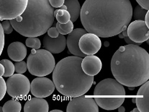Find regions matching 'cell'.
I'll use <instances>...</instances> for the list:
<instances>
[{
  "label": "cell",
  "mask_w": 149,
  "mask_h": 112,
  "mask_svg": "<svg viewBox=\"0 0 149 112\" xmlns=\"http://www.w3.org/2000/svg\"><path fill=\"white\" fill-rule=\"evenodd\" d=\"M79 17L87 33L100 38L112 37L127 29L133 7L130 0H86Z\"/></svg>",
  "instance_id": "6da1fadb"
},
{
  "label": "cell",
  "mask_w": 149,
  "mask_h": 112,
  "mask_svg": "<svg viewBox=\"0 0 149 112\" xmlns=\"http://www.w3.org/2000/svg\"><path fill=\"white\" fill-rule=\"evenodd\" d=\"M56 28H57L59 34L67 35L69 34L74 30V23L71 20L67 23L65 24H61L59 23H56Z\"/></svg>",
  "instance_id": "44dd1931"
},
{
  "label": "cell",
  "mask_w": 149,
  "mask_h": 112,
  "mask_svg": "<svg viewBox=\"0 0 149 112\" xmlns=\"http://www.w3.org/2000/svg\"><path fill=\"white\" fill-rule=\"evenodd\" d=\"M54 10L48 0H28L22 15L10 20L14 30L25 37L45 34L54 22Z\"/></svg>",
  "instance_id": "277c9868"
},
{
  "label": "cell",
  "mask_w": 149,
  "mask_h": 112,
  "mask_svg": "<svg viewBox=\"0 0 149 112\" xmlns=\"http://www.w3.org/2000/svg\"><path fill=\"white\" fill-rule=\"evenodd\" d=\"M27 66L31 75L45 77L54 71L56 61L52 54L46 49H33L27 58Z\"/></svg>",
  "instance_id": "8992f818"
},
{
  "label": "cell",
  "mask_w": 149,
  "mask_h": 112,
  "mask_svg": "<svg viewBox=\"0 0 149 112\" xmlns=\"http://www.w3.org/2000/svg\"><path fill=\"white\" fill-rule=\"evenodd\" d=\"M94 96L98 106L112 111L117 109L124 103L125 90L122 84L115 79L107 78L96 85Z\"/></svg>",
  "instance_id": "5b68a950"
},
{
  "label": "cell",
  "mask_w": 149,
  "mask_h": 112,
  "mask_svg": "<svg viewBox=\"0 0 149 112\" xmlns=\"http://www.w3.org/2000/svg\"><path fill=\"white\" fill-rule=\"evenodd\" d=\"M102 64L98 56L95 55H86L82 59L81 68L86 75L95 76L101 71Z\"/></svg>",
  "instance_id": "9a60e30c"
},
{
  "label": "cell",
  "mask_w": 149,
  "mask_h": 112,
  "mask_svg": "<svg viewBox=\"0 0 149 112\" xmlns=\"http://www.w3.org/2000/svg\"><path fill=\"white\" fill-rule=\"evenodd\" d=\"M66 46V38L64 35H58L56 38H51L45 35L43 38V47L51 54H59Z\"/></svg>",
  "instance_id": "5bb4252c"
},
{
  "label": "cell",
  "mask_w": 149,
  "mask_h": 112,
  "mask_svg": "<svg viewBox=\"0 0 149 112\" xmlns=\"http://www.w3.org/2000/svg\"><path fill=\"white\" fill-rule=\"evenodd\" d=\"M0 63L4 66V73L3 76L4 77H8L12 76L15 73V65L11 61L8 60V59H2L0 61Z\"/></svg>",
  "instance_id": "603a6c76"
},
{
  "label": "cell",
  "mask_w": 149,
  "mask_h": 112,
  "mask_svg": "<svg viewBox=\"0 0 149 112\" xmlns=\"http://www.w3.org/2000/svg\"><path fill=\"white\" fill-rule=\"evenodd\" d=\"M127 33L129 38L136 43L142 44L149 38V27L143 20H135L130 23Z\"/></svg>",
  "instance_id": "8fae6325"
},
{
  "label": "cell",
  "mask_w": 149,
  "mask_h": 112,
  "mask_svg": "<svg viewBox=\"0 0 149 112\" xmlns=\"http://www.w3.org/2000/svg\"><path fill=\"white\" fill-rule=\"evenodd\" d=\"M64 4L66 7V10L71 15V20L73 23L77 21L80 16L81 5L78 0H65Z\"/></svg>",
  "instance_id": "d6986e66"
},
{
  "label": "cell",
  "mask_w": 149,
  "mask_h": 112,
  "mask_svg": "<svg viewBox=\"0 0 149 112\" xmlns=\"http://www.w3.org/2000/svg\"><path fill=\"white\" fill-rule=\"evenodd\" d=\"M15 72H16L18 74H23L27 70V63L22 61H19V62H16L15 63Z\"/></svg>",
  "instance_id": "484cf974"
},
{
  "label": "cell",
  "mask_w": 149,
  "mask_h": 112,
  "mask_svg": "<svg viewBox=\"0 0 149 112\" xmlns=\"http://www.w3.org/2000/svg\"><path fill=\"white\" fill-rule=\"evenodd\" d=\"M55 88L54 82L45 77L35 78L30 83V92L35 97H48L54 93Z\"/></svg>",
  "instance_id": "30bf717a"
},
{
  "label": "cell",
  "mask_w": 149,
  "mask_h": 112,
  "mask_svg": "<svg viewBox=\"0 0 149 112\" xmlns=\"http://www.w3.org/2000/svg\"><path fill=\"white\" fill-rule=\"evenodd\" d=\"M122 33H123V36H124V37H125V36H127V30H123V31L122 32Z\"/></svg>",
  "instance_id": "8d00e7d4"
},
{
  "label": "cell",
  "mask_w": 149,
  "mask_h": 112,
  "mask_svg": "<svg viewBox=\"0 0 149 112\" xmlns=\"http://www.w3.org/2000/svg\"><path fill=\"white\" fill-rule=\"evenodd\" d=\"M132 101H133V103H136V99H133Z\"/></svg>",
  "instance_id": "60d3db41"
},
{
  "label": "cell",
  "mask_w": 149,
  "mask_h": 112,
  "mask_svg": "<svg viewBox=\"0 0 149 112\" xmlns=\"http://www.w3.org/2000/svg\"><path fill=\"white\" fill-rule=\"evenodd\" d=\"M1 27H2L3 31H4V35L5 34H10L13 31L14 28L12 26L10 21L9 20H4L1 23Z\"/></svg>",
  "instance_id": "4316f807"
},
{
  "label": "cell",
  "mask_w": 149,
  "mask_h": 112,
  "mask_svg": "<svg viewBox=\"0 0 149 112\" xmlns=\"http://www.w3.org/2000/svg\"><path fill=\"white\" fill-rule=\"evenodd\" d=\"M136 1L143 8L146 10H149V0H136Z\"/></svg>",
  "instance_id": "1f68e13d"
},
{
  "label": "cell",
  "mask_w": 149,
  "mask_h": 112,
  "mask_svg": "<svg viewBox=\"0 0 149 112\" xmlns=\"http://www.w3.org/2000/svg\"><path fill=\"white\" fill-rule=\"evenodd\" d=\"M86 33L87 32L85 29L76 28L74 29L69 33V35H68V37L66 38V46L68 47V51L72 54L74 56H79V57H84L86 56L82 53L79 46V41L80 38Z\"/></svg>",
  "instance_id": "4fadbf2b"
},
{
  "label": "cell",
  "mask_w": 149,
  "mask_h": 112,
  "mask_svg": "<svg viewBox=\"0 0 149 112\" xmlns=\"http://www.w3.org/2000/svg\"><path fill=\"white\" fill-rule=\"evenodd\" d=\"M48 1L54 8H59L63 5L65 0H48Z\"/></svg>",
  "instance_id": "f546056e"
},
{
  "label": "cell",
  "mask_w": 149,
  "mask_h": 112,
  "mask_svg": "<svg viewBox=\"0 0 149 112\" xmlns=\"http://www.w3.org/2000/svg\"><path fill=\"white\" fill-rule=\"evenodd\" d=\"M148 10H146V9L143 8L140 5H138L135 8L134 12H133V18L136 20H143L144 21L145 20L146 15Z\"/></svg>",
  "instance_id": "cb8c5ba5"
},
{
  "label": "cell",
  "mask_w": 149,
  "mask_h": 112,
  "mask_svg": "<svg viewBox=\"0 0 149 112\" xmlns=\"http://www.w3.org/2000/svg\"><path fill=\"white\" fill-rule=\"evenodd\" d=\"M137 108L141 112L149 111V82H144L138 90L136 98Z\"/></svg>",
  "instance_id": "2e32d148"
},
{
  "label": "cell",
  "mask_w": 149,
  "mask_h": 112,
  "mask_svg": "<svg viewBox=\"0 0 149 112\" xmlns=\"http://www.w3.org/2000/svg\"><path fill=\"white\" fill-rule=\"evenodd\" d=\"M4 46V33L3 31L1 24L0 23V56L1 55Z\"/></svg>",
  "instance_id": "f1b7e54d"
},
{
  "label": "cell",
  "mask_w": 149,
  "mask_h": 112,
  "mask_svg": "<svg viewBox=\"0 0 149 112\" xmlns=\"http://www.w3.org/2000/svg\"><path fill=\"white\" fill-rule=\"evenodd\" d=\"M25 44L26 46L34 49H39L41 46L40 40L38 37H27Z\"/></svg>",
  "instance_id": "d4e9b609"
},
{
  "label": "cell",
  "mask_w": 149,
  "mask_h": 112,
  "mask_svg": "<svg viewBox=\"0 0 149 112\" xmlns=\"http://www.w3.org/2000/svg\"><path fill=\"white\" fill-rule=\"evenodd\" d=\"M8 56L12 60L15 62L22 61L27 55L26 46L22 43L16 41L9 45L7 49Z\"/></svg>",
  "instance_id": "e0dca14e"
},
{
  "label": "cell",
  "mask_w": 149,
  "mask_h": 112,
  "mask_svg": "<svg viewBox=\"0 0 149 112\" xmlns=\"http://www.w3.org/2000/svg\"><path fill=\"white\" fill-rule=\"evenodd\" d=\"M67 112H99L98 105L95 99L84 95L74 97L68 104Z\"/></svg>",
  "instance_id": "9c48e42d"
},
{
  "label": "cell",
  "mask_w": 149,
  "mask_h": 112,
  "mask_svg": "<svg viewBox=\"0 0 149 112\" xmlns=\"http://www.w3.org/2000/svg\"><path fill=\"white\" fill-rule=\"evenodd\" d=\"M51 112H63L61 110H58V109H55V110H52Z\"/></svg>",
  "instance_id": "74e56055"
},
{
  "label": "cell",
  "mask_w": 149,
  "mask_h": 112,
  "mask_svg": "<svg viewBox=\"0 0 149 112\" xmlns=\"http://www.w3.org/2000/svg\"><path fill=\"white\" fill-rule=\"evenodd\" d=\"M124 39H125V41L127 44H134V45H137V46H140L141 44H140V43H136L134 42V41H133L132 40H130V38H129L128 36H125V37H124Z\"/></svg>",
  "instance_id": "d6a6232c"
},
{
  "label": "cell",
  "mask_w": 149,
  "mask_h": 112,
  "mask_svg": "<svg viewBox=\"0 0 149 112\" xmlns=\"http://www.w3.org/2000/svg\"><path fill=\"white\" fill-rule=\"evenodd\" d=\"M7 93L15 99H22L30 91V82L22 74H13L6 82Z\"/></svg>",
  "instance_id": "52a82bcc"
},
{
  "label": "cell",
  "mask_w": 149,
  "mask_h": 112,
  "mask_svg": "<svg viewBox=\"0 0 149 112\" xmlns=\"http://www.w3.org/2000/svg\"><path fill=\"white\" fill-rule=\"evenodd\" d=\"M144 22H145L146 25L148 27H149V13L148 11L147 12L146 15V17H145V20H144Z\"/></svg>",
  "instance_id": "836d02e7"
},
{
  "label": "cell",
  "mask_w": 149,
  "mask_h": 112,
  "mask_svg": "<svg viewBox=\"0 0 149 112\" xmlns=\"http://www.w3.org/2000/svg\"><path fill=\"white\" fill-rule=\"evenodd\" d=\"M79 46L85 55H95L101 49L102 42L97 35L86 33L80 38Z\"/></svg>",
  "instance_id": "7c38bea8"
},
{
  "label": "cell",
  "mask_w": 149,
  "mask_h": 112,
  "mask_svg": "<svg viewBox=\"0 0 149 112\" xmlns=\"http://www.w3.org/2000/svg\"><path fill=\"white\" fill-rule=\"evenodd\" d=\"M48 35L51 38H56L58 36L59 33L58 31L57 28L56 27H50L49 29L48 30Z\"/></svg>",
  "instance_id": "4dcf8cb0"
},
{
  "label": "cell",
  "mask_w": 149,
  "mask_h": 112,
  "mask_svg": "<svg viewBox=\"0 0 149 112\" xmlns=\"http://www.w3.org/2000/svg\"><path fill=\"white\" fill-rule=\"evenodd\" d=\"M111 71L123 85L136 87L149 79V54L140 46H122L114 54Z\"/></svg>",
  "instance_id": "7a4b0ae2"
},
{
  "label": "cell",
  "mask_w": 149,
  "mask_h": 112,
  "mask_svg": "<svg viewBox=\"0 0 149 112\" xmlns=\"http://www.w3.org/2000/svg\"><path fill=\"white\" fill-rule=\"evenodd\" d=\"M82 57L67 56L56 64L53 71V82L56 90L63 96L74 98L87 93L94 82L81 68Z\"/></svg>",
  "instance_id": "3957f363"
},
{
  "label": "cell",
  "mask_w": 149,
  "mask_h": 112,
  "mask_svg": "<svg viewBox=\"0 0 149 112\" xmlns=\"http://www.w3.org/2000/svg\"><path fill=\"white\" fill-rule=\"evenodd\" d=\"M56 15L55 18L57 20L58 23L61 24H65L67 23L68 21L71 19V15L67 10H61V9H58L56 10Z\"/></svg>",
  "instance_id": "7402d4cb"
},
{
  "label": "cell",
  "mask_w": 149,
  "mask_h": 112,
  "mask_svg": "<svg viewBox=\"0 0 149 112\" xmlns=\"http://www.w3.org/2000/svg\"><path fill=\"white\" fill-rule=\"evenodd\" d=\"M49 106L43 98H33L27 101L24 106L25 112H48Z\"/></svg>",
  "instance_id": "ac0fdd59"
},
{
  "label": "cell",
  "mask_w": 149,
  "mask_h": 112,
  "mask_svg": "<svg viewBox=\"0 0 149 112\" xmlns=\"http://www.w3.org/2000/svg\"><path fill=\"white\" fill-rule=\"evenodd\" d=\"M2 111H3V108H2V107L0 106V112H2Z\"/></svg>",
  "instance_id": "ab89813d"
},
{
  "label": "cell",
  "mask_w": 149,
  "mask_h": 112,
  "mask_svg": "<svg viewBox=\"0 0 149 112\" xmlns=\"http://www.w3.org/2000/svg\"><path fill=\"white\" fill-rule=\"evenodd\" d=\"M118 111L119 112H125V108L123 106H122V105L118 107Z\"/></svg>",
  "instance_id": "d590c367"
},
{
  "label": "cell",
  "mask_w": 149,
  "mask_h": 112,
  "mask_svg": "<svg viewBox=\"0 0 149 112\" xmlns=\"http://www.w3.org/2000/svg\"><path fill=\"white\" fill-rule=\"evenodd\" d=\"M7 91V87H6V82L2 77H0V101L4 99V96Z\"/></svg>",
  "instance_id": "83f0119b"
},
{
  "label": "cell",
  "mask_w": 149,
  "mask_h": 112,
  "mask_svg": "<svg viewBox=\"0 0 149 112\" xmlns=\"http://www.w3.org/2000/svg\"><path fill=\"white\" fill-rule=\"evenodd\" d=\"M2 108L4 112H20L22 106L17 100L13 99L6 102Z\"/></svg>",
  "instance_id": "ffe728a7"
},
{
  "label": "cell",
  "mask_w": 149,
  "mask_h": 112,
  "mask_svg": "<svg viewBox=\"0 0 149 112\" xmlns=\"http://www.w3.org/2000/svg\"><path fill=\"white\" fill-rule=\"evenodd\" d=\"M4 66L0 63V77H2L4 75Z\"/></svg>",
  "instance_id": "e575fe53"
},
{
  "label": "cell",
  "mask_w": 149,
  "mask_h": 112,
  "mask_svg": "<svg viewBox=\"0 0 149 112\" xmlns=\"http://www.w3.org/2000/svg\"><path fill=\"white\" fill-rule=\"evenodd\" d=\"M28 0H0V21L13 20L23 13Z\"/></svg>",
  "instance_id": "ba28073f"
},
{
  "label": "cell",
  "mask_w": 149,
  "mask_h": 112,
  "mask_svg": "<svg viewBox=\"0 0 149 112\" xmlns=\"http://www.w3.org/2000/svg\"><path fill=\"white\" fill-rule=\"evenodd\" d=\"M138 111H139V110H138V108H134V109L133 110V112H138Z\"/></svg>",
  "instance_id": "f35d334b"
}]
</instances>
